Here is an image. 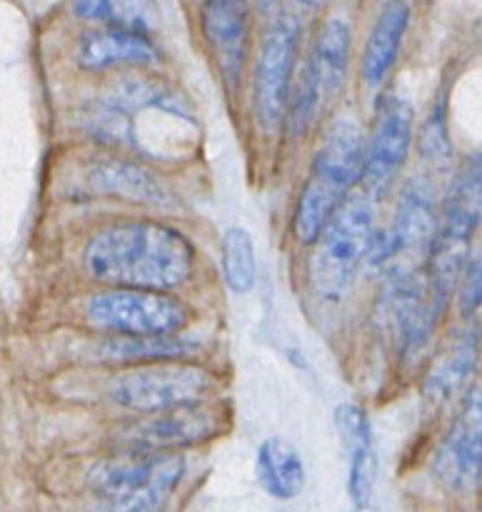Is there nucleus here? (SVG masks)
I'll return each instance as SVG.
<instances>
[{
    "label": "nucleus",
    "mask_w": 482,
    "mask_h": 512,
    "mask_svg": "<svg viewBox=\"0 0 482 512\" xmlns=\"http://www.w3.org/2000/svg\"><path fill=\"white\" fill-rule=\"evenodd\" d=\"M195 250L180 230L153 220H128L98 230L85 248V270L113 288L168 290L193 275Z\"/></svg>",
    "instance_id": "obj_1"
},
{
    "label": "nucleus",
    "mask_w": 482,
    "mask_h": 512,
    "mask_svg": "<svg viewBox=\"0 0 482 512\" xmlns=\"http://www.w3.org/2000/svg\"><path fill=\"white\" fill-rule=\"evenodd\" d=\"M183 473L178 450L120 448L90 468L88 488L108 508L148 512L168 503Z\"/></svg>",
    "instance_id": "obj_2"
},
{
    "label": "nucleus",
    "mask_w": 482,
    "mask_h": 512,
    "mask_svg": "<svg viewBox=\"0 0 482 512\" xmlns=\"http://www.w3.org/2000/svg\"><path fill=\"white\" fill-rule=\"evenodd\" d=\"M375 230V208L368 193L345 195L315 238L310 283L315 295L338 303L355 283Z\"/></svg>",
    "instance_id": "obj_3"
},
{
    "label": "nucleus",
    "mask_w": 482,
    "mask_h": 512,
    "mask_svg": "<svg viewBox=\"0 0 482 512\" xmlns=\"http://www.w3.org/2000/svg\"><path fill=\"white\" fill-rule=\"evenodd\" d=\"M215 380L208 370L183 360L130 365L108 383V398L118 408L133 413H155L175 405L198 403L213 390Z\"/></svg>",
    "instance_id": "obj_4"
},
{
    "label": "nucleus",
    "mask_w": 482,
    "mask_h": 512,
    "mask_svg": "<svg viewBox=\"0 0 482 512\" xmlns=\"http://www.w3.org/2000/svg\"><path fill=\"white\" fill-rule=\"evenodd\" d=\"M90 325L110 335H175L190 323V310L160 290L113 288L85 305Z\"/></svg>",
    "instance_id": "obj_5"
},
{
    "label": "nucleus",
    "mask_w": 482,
    "mask_h": 512,
    "mask_svg": "<svg viewBox=\"0 0 482 512\" xmlns=\"http://www.w3.org/2000/svg\"><path fill=\"white\" fill-rule=\"evenodd\" d=\"M298 43L300 20L290 13L275 18V23L265 33L258 73H255V115L265 135H275L285 123Z\"/></svg>",
    "instance_id": "obj_6"
},
{
    "label": "nucleus",
    "mask_w": 482,
    "mask_h": 512,
    "mask_svg": "<svg viewBox=\"0 0 482 512\" xmlns=\"http://www.w3.org/2000/svg\"><path fill=\"white\" fill-rule=\"evenodd\" d=\"M415 135V115L408 100L400 95L383 98L375 118L373 133L365 140L363 173L360 180L370 198H378L393 185L410 155Z\"/></svg>",
    "instance_id": "obj_7"
},
{
    "label": "nucleus",
    "mask_w": 482,
    "mask_h": 512,
    "mask_svg": "<svg viewBox=\"0 0 482 512\" xmlns=\"http://www.w3.org/2000/svg\"><path fill=\"white\" fill-rule=\"evenodd\" d=\"M220 433V415L213 408L198 403L175 405L168 410L143 413L118 433L120 448L180 450L205 443Z\"/></svg>",
    "instance_id": "obj_8"
},
{
    "label": "nucleus",
    "mask_w": 482,
    "mask_h": 512,
    "mask_svg": "<svg viewBox=\"0 0 482 512\" xmlns=\"http://www.w3.org/2000/svg\"><path fill=\"white\" fill-rule=\"evenodd\" d=\"M200 30L225 88L235 93L250 53V0H203Z\"/></svg>",
    "instance_id": "obj_9"
},
{
    "label": "nucleus",
    "mask_w": 482,
    "mask_h": 512,
    "mask_svg": "<svg viewBox=\"0 0 482 512\" xmlns=\"http://www.w3.org/2000/svg\"><path fill=\"white\" fill-rule=\"evenodd\" d=\"M480 388L463 400L453 428L435 450V480L450 493H473L480 488Z\"/></svg>",
    "instance_id": "obj_10"
},
{
    "label": "nucleus",
    "mask_w": 482,
    "mask_h": 512,
    "mask_svg": "<svg viewBox=\"0 0 482 512\" xmlns=\"http://www.w3.org/2000/svg\"><path fill=\"white\" fill-rule=\"evenodd\" d=\"M438 235V203H435V193L425 180L413 178L403 188L398 200V210H395L393 228H390V260L408 255V258L418 260L430 255Z\"/></svg>",
    "instance_id": "obj_11"
},
{
    "label": "nucleus",
    "mask_w": 482,
    "mask_h": 512,
    "mask_svg": "<svg viewBox=\"0 0 482 512\" xmlns=\"http://www.w3.org/2000/svg\"><path fill=\"white\" fill-rule=\"evenodd\" d=\"M78 63L85 70H108L125 68V65H143L158 63V48L150 40V33L128 28H103L90 30L78 43Z\"/></svg>",
    "instance_id": "obj_12"
},
{
    "label": "nucleus",
    "mask_w": 482,
    "mask_h": 512,
    "mask_svg": "<svg viewBox=\"0 0 482 512\" xmlns=\"http://www.w3.org/2000/svg\"><path fill=\"white\" fill-rule=\"evenodd\" d=\"M480 225V153L470 155L445 198L443 215L438 218L435 243L468 250L470 238ZM433 243V245H435Z\"/></svg>",
    "instance_id": "obj_13"
},
{
    "label": "nucleus",
    "mask_w": 482,
    "mask_h": 512,
    "mask_svg": "<svg viewBox=\"0 0 482 512\" xmlns=\"http://www.w3.org/2000/svg\"><path fill=\"white\" fill-rule=\"evenodd\" d=\"M335 423H338L343 443L348 448L350 500H353L355 508H365L370 495H373L375 470H378L373 428H370V420L365 415V410L358 408V405H340L335 410Z\"/></svg>",
    "instance_id": "obj_14"
},
{
    "label": "nucleus",
    "mask_w": 482,
    "mask_h": 512,
    "mask_svg": "<svg viewBox=\"0 0 482 512\" xmlns=\"http://www.w3.org/2000/svg\"><path fill=\"white\" fill-rule=\"evenodd\" d=\"M410 23V5L405 0H388L375 20L373 30L368 35V43L363 50V83L370 90H378L385 83V78L393 70L398 60L400 48H403L405 33Z\"/></svg>",
    "instance_id": "obj_15"
},
{
    "label": "nucleus",
    "mask_w": 482,
    "mask_h": 512,
    "mask_svg": "<svg viewBox=\"0 0 482 512\" xmlns=\"http://www.w3.org/2000/svg\"><path fill=\"white\" fill-rule=\"evenodd\" d=\"M88 183L100 195H115L130 203L158 205V208L170 205V190L165 188L163 180L123 158L98 160L88 170Z\"/></svg>",
    "instance_id": "obj_16"
},
{
    "label": "nucleus",
    "mask_w": 482,
    "mask_h": 512,
    "mask_svg": "<svg viewBox=\"0 0 482 512\" xmlns=\"http://www.w3.org/2000/svg\"><path fill=\"white\" fill-rule=\"evenodd\" d=\"M350 50H353V30H350L348 20L340 15L325 20L315 38L313 53L305 63L318 83L325 105L333 103L343 90L350 70Z\"/></svg>",
    "instance_id": "obj_17"
},
{
    "label": "nucleus",
    "mask_w": 482,
    "mask_h": 512,
    "mask_svg": "<svg viewBox=\"0 0 482 512\" xmlns=\"http://www.w3.org/2000/svg\"><path fill=\"white\" fill-rule=\"evenodd\" d=\"M480 340L475 330H468L453 340L448 350L440 355L435 368L425 380V400L435 408H443L450 400L458 398L478 370Z\"/></svg>",
    "instance_id": "obj_18"
},
{
    "label": "nucleus",
    "mask_w": 482,
    "mask_h": 512,
    "mask_svg": "<svg viewBox=\"0 0 482 512\" xmlns=\"http://www.w3.org/2000/svg\"><path fill=\"white\" fill-rule=\"evenodd\" d=\"M200 345L175 335H113L95 345L100 363L140 365L160 360H185L198 353Z\"/></svg>",
    "instance_id": "obj_19"
},
{
    "label": "nucleus",
    "mask_w": 482,
    "mask_h": 512,
    "mask_svg": "<svg viewBox=\"0 0 482 512\" xmlns=\"http://www.w3.org/2000/svg\"><path fill=\"white\" fill-rule=\"evenodd\" d=\"M255 478L275 500H293L305 488V463L285 438H268L255 455Z\"/></svg>",
    "instance_id": "obj_20"
},
{
    "label": "nucleus",
    "mask_w": 482,
    "mask_h": 512,
    "mask_svg": "<svg viewBox=\"0 0 482 512\" xmlns=\"http://www.w3.org/2000/svg\"><path fill=\"white\" fill-rule=\"evenodd\" d=\"M73 13L108 28H128L153 33L160 23L155 0H73Z\"/></svg>",
    "instance_id": "obj_21"
},
{
    "label": "nucleus",
    "mask_w": 482,
    "mask_h": 512,
    "mask_svg": "<svg viewBox=\"0 0 482 512\" xmlns=\"http://www.w3.org/2000/svg\"><path fill=\"white\" fill-rule=\"evenodd\" d=\"M223 275L233 293L245 295L255 288L258 280V260H255L253 238L245 228H230L223 238Z\"/></svg>",
    "instance_id": "obj_22"
},
{
    "label": "nucleus",
    "mask_w": 482,
    "mask_h": 512,
    "mask_svg": "<svg viewBox=\"0 0 482 512\" xmlns=\"http://www.w3.org/2000/svg\"><path fill=\"white\" fill-rule=\"evenodd\" d=\"M440 93L443 95L435 100L423 135H420V145H423V155L435 168H448L453 165V143L448 135V100H445V90Z\"/></svg>",
    "instance_id": "obj_23"
},
{
    "label": "nucleus",
    "mask_w": 482,
    "mask_h": 512,
    "mask_svg": "<svg viewBox=\"0 0 482 512\" xmlns=\"http://www.w3.org/2000/svg\"><path fill=\"white\" fill-rule=\"evenodd\" d=\"M460 305L465 315H473L480 308V255H473L463 270V285H460Z\"/></svg>",
    "instance_id": "obj_24"
},
{
    "label": "nucleus",
    "mask_w": 482,
    "mask_h": 512,
    "mask_svg": "<svg viewBox=\"0 0 482 512\" xmlns=\"http://www.w3.org/2000/svg\"><path fill=\"white\" fill-rule=\"evenodd\" d=\"M278 0H260V5H265V8H270V5H275Z\"/></svg>",
    "instance_id": "obj_25"
}]
</instances>
